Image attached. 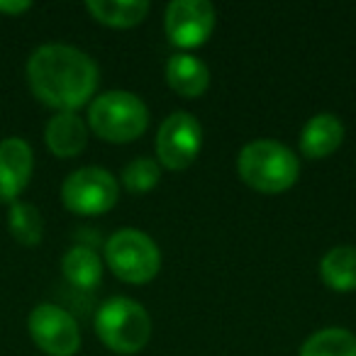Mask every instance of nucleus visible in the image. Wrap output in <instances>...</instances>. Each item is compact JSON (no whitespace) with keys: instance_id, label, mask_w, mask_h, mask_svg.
Returning a JSON list of instances; mask_svg holds the SVG:
<instances>
[{"instance_id":"nucleus-7","label":"nucleus","mask_w":356,"mask_h":356,"mask_svg":"<svg viewBox=\"0 0 356 356\" xmlns=\"http://www.w3.org/2000/svg\"><path fill=\"white\" fill-rule=\"evenodd\" d=\"M203 147V127L186 110H176L161 122L156 134L159 166L168 171H184L198 159Z\"/></svg>"},{"instance_id":"nucleus-13","label":"nucleus","mask_w":356,"mask_h":356,"mask_svg":"<svg viewBox=\"0 0 356 356\" xmlns=\"http://www.w3.org/2000/svg\"><path fill=\"white\" fill-rule=\"evenodd\" d=\"M166 81L178 95L200 98L210 86V69L198 56L188 54V51H178L166 64Z\"/></svg>"},{"instance_id":"nucleus-14","label":"nucleus","mask_w":356,"mask_h":356,"mask_svg":"<svg viewBox=\"0 0 356 356\" xmlns=\"http://www.w3.org/2000/svg\"><path fill=\"white\" fill-rule=\"evenodd\" d=\"M86 10L93 15L95 22L115 30L137 27L149 15L147 0H88Z\"/></svg>"},{"instance_id":"nucleus-9","label":"nucleus","mask_w":356,"mask_h":356,"mask_svg":"<svg viewBox=\"0 0 356 356\" xmlns=\"http://www.w3.org/2000/svg\"><path fill=\"white\" fill-rule=\"evenodd\" d=\"M163 30L178 49H198L215 30V8L208 0H173L163 15Z\"/></svg>"},{"instance_id":"nucleus-8","label":"nucleus","mask_w":356,"mask_h":356,"mask_svg":"<svg viewBox=\"0 0 356 356\" xmlns=\"http://www.w3.org/2000/svg\"><path fill=\"white\" fill-rule=\"evenodd\" d=\"M30 337L47 356H74L81 349V330L69 310L42 302L30 312L27 320Z\"/></svg>"},{"instance_id":"nucleus-3","label":"nucleus","mask_w":356,"mask_h":356,"mask_svg":"<svg viewBox=\"0 0 356 356\" xmlns=\"http://www.w3.org/2000/svg\"><path fill=\"white\" fill-rule=\"evenodd\" d=\"M88 127L103 142L127 144L139 139L149 127V108L129 90H108L90 100Z\"/></svg>"},{"instance_id":"nucleus-16","label":"nucleus","mask_w":356,"mask_h":356,"mask_svg":"<svg viewBox=\"0 0 356 356\" xmlns=\"http://www.w3.org/2000/svg\"><path fill=\"white\" fill-rule=\"evenodd\" d=\"M320 278L330 291H356V247L344 244L330 249L320 261Z\"/></svg>"},{"instance_id":"nucleus-10","label":"nucleus","mask_w":356,"mask_h":356,"mask_svg":"<svg viewBox=\"0 0 356 356\" xmlns=\"http://www.w3.org/2000/svg\"><path fill=\"white\" fill-rule=\"evenodd\" d=\"M35 171V154L22 137L0 142V203H17Z\"/></svg>"},{"instance_id":"nucleus-19","label":"nucleus","mask_w":356,"mask_h":356,"mask_svg":"<svg viewBox=\"0 0 356 356\" xmlns=\"http://www.w3.org/2000/svg\"><path fill=\"white\" fill-rule=\"evenodd\" d=\"M159 178H161V166H159V161L147 159V156L134 159V161H129L127 166L122 168L124 188L134 195H142V193L154 191L159 184Z\"/></svg>"},{"instance_id":"nucleus-17","label":"nucleus","mask_w":356,"mask_h":356,"mask_svg":"<svg viewBox=\"0 0 356 356\" xmlns=\"http://www.w3.org/2000/svg\"><path fill=\"white\" fill-rule=\"evenodd\" d=\"M298 356H356V334L344 327H327L307 337Z\"/></svg>"},{"instance_id":"nucleus-18","label":"nucleus","mask_w":356,"mask_h":356,"mask_svg":"<svg viewBox=\"0 0 356 356\" xmlns=\"http://www.w3.org/2000/svg\"><path fill=\"white\" fill-rule=\"evenodd\" d=\"M8 229L22 247H37L44 237V220L32 203H13L8 213Z\"/></svg>"},{"instance_id":"nucleus-4","label":"nucleus","mask_w":356,"mask_h":356,"mask_svg":"<svg viewBox=\"0 0 356 356\" xmlns=\"http://www.w3.org/2000/svg\"><path fill=\"white\" fill-rule=\"evenodd\" d=\"M95 334L115 354H137L149 344L152 317L129 298H110L95 312Z\"/></svg>"},{"instance_id":"nucleus-15","label":"nucleus","mask_w":356,"mask_h":356,"mask_svg":"<svg viewBox=\"0 0 356 356\" xmlns=\"http://www.w3.org/2000/svg\"><path fill=\"white\" fill-rule=\"evenodd\" d=\"M61 273L79 291H93L103 281V261L86 244H76L61 259Z\"/></svg>"},{"instance_id":"nucleus-6","label":"nucleus","mask_w":356,"mask_h":356,"mask_svg":"<svg viewBox=\"0 0 356 356\" xmlns=\"http://www.w3.org/2000/svg\"><path fill=\"white\" fill-rule=\"evenodd\" d=\"M120 198V184L108 168H76L61 184V203L69 213L93 218L115 208Z\"/></svg>"},{"instance_id":"nucleus-12","label":"nucleus","mask_w":356,"mask_h":356,"mask_svg":"<svg viewBox=\"0 0 356 356\" xmlns=\"http://www.w3.org/2000/svg\"><path fill=\"white\" fill-rule=\"evenodd\" d=\"M344 142V124L337 115L320 113L307 120L300 132V152L307 159H327Z\"/></svg>"},{"instance_id":"nucleus-20","label":"nucleus","mask_w":356,"mask_h":356,"mask_svg":"<svg viewBox=\"0 0 356 356\" xmlns=\"http://www.w3.org/2000/svg\"><path fill=\"white\" fill-rule=\"evenodd\" d=\"M32 8L30 0H0V13L3 15H22Z\"/></svg>"},{"instance_id":"nucleus-2","label":"nucleus","mask_w":356,"mask_h":356,"mask_svg":"<svg viewBox=\"0 0 356 356\" xmlns=\"http://www.w3.org/2000/svg\"><path fill=\"white\" fill-rule=\"evenodd\" d=\"M237 173L257 193L278 195L296 186L300 176V161L286 144L257 139L237 154Z\"/></svg>"},{"instance_id":"nucleus-1","label":"nucleus","mask_w":356,"mask_h":356,"mask_svg":"<svg viewBox=\"0 0 356 356\" xmlns=\"http://www.w3.org/2000/svg\"><path fill=\"white\" fill-rule=\"evenodd\" d=\"M98 66L69 44H42L27 61V83L35 98L56 113H76L98 90Z\"/></svg>"},{"instance_id":"nucleus-11","label":"nucleus","mask_w":356,"mask_h":356,"mask_svg":"<svg viewBox=\"0 0 356 356\" xmlns=\"http://www.w3.org/2000/svg\"><path fill=\"white\" fill-rule=\"evenodd\" d=\"M44 142L54 156L74 159L88 144V127L79 113H56L44 127Z\"/></svg>"},{"instance_id":"nucleus-5","label":"nucleus","mask_w":356,"mask_h":356,"mask_svg":"<svg viewBox=\"0 0 356 356\" xmlns=\"http://www.w3.org/2000/svg\"><path fill=\"white\" fill-rule=\"evenodd\" d=\"M105 264L120 281L144 286L156 278L161 268V252L142 229L124 227L110 234L105 242Z\"/></svg>"}]
</instances>
